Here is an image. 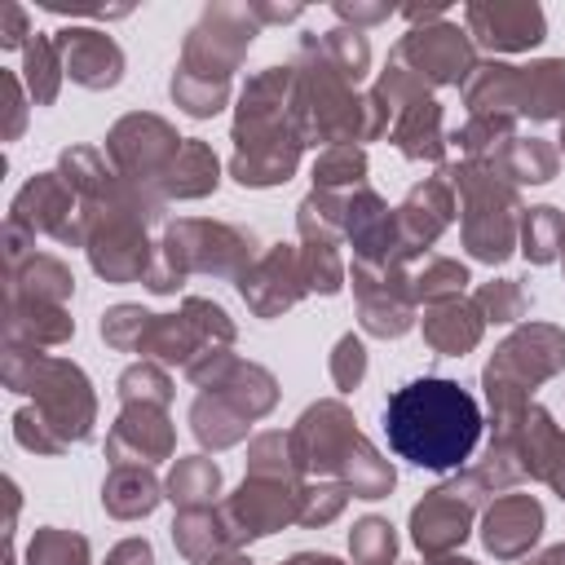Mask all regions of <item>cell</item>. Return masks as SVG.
I'll return each instance as SVG.
<instances>
[{
  "label": "cell",
  "instance_id": "cell-1",
  "mask_svg": "<svg viewBox=\"0 0 565 565\" xmlns=\"http://www.w3.org/2000/svg\"><path fill=\"white\" fill-rule=\"evenodd\" d=\"M384 437L397 459L428 472H450L481 437V406L459 380L424 375L384 402Z\"/></svg>",
  "mask_w": 565,
  "mask_h": 565
},
{
  "label": "cell",
  "instance_id": "cell-2",
  "mask_svg": "<svg viewBox=\"0 0 565 565\" xmlns=\"http://www.w3.org/2000/svg\"><path fill=\"white\" fill-rule=\"evenodd\" d=\"M256 13L243 4H216L185 40V62L172 75V97L190 115H216L230 93V75L256 35Z\"/></svg>",
  "mask_w": 565,
  "mask_h": 565
},
{
  "label": "cell",
  "instance_id": "cell-3",
  "mask_svg": "<svg viewBox=\"0 0 565 565\" xmlns=\"http://www.w3.org/2000/svg\"><path fill=\"white\" fill-rule=\"evenodd\" d=\"M4 380L18 393H35V415L62 446L84 441L93 433V393H88V380L79 366L57 362V358H35V353H22L18 344H9Z\"/></svg>",
  "mask_w": 565,
  "mask_h": 565
},
{
  "label": "cell",
  "instance_id": "cell-4",
  "mask_svg": "<svg viewBox=\"0 0 565 565\" xmlns=\"http://www.w3.org/2000/svg\"><path fill=\"white\" fill-rule=\"evenodd\" d=\"M565 366V335L556 327H521L499 344L486 366V397L499 415L525 406V388Z\"/></svg>",
  "mask_w": 565,
  "mask_h": 565
},
{
  "label": "cell",
  "instance_id": "cell-5",
  "mask_svg": "<svg viewBox=\"0 0 565 565\" xmlns=\"http://www.w3.org/2000/svg\"><path fill=\"white\" fill-rule=\"evenodd\" d=\"M446 177H455V185L468 199L463 212V243L477 260H503L516 243V194L508 185H499L494 177H486L477 163L450 168Z\"/></svg>",
  "mask_w": 565,
  "mask_h": 565
},
{
  "label": "cell",
  "instance_id": "cell-6",
  "mask_svg": "<svg viewBox=\"0 0 565 565\" xmlns=\"http://www.w3.org/2000/svg\"><path fill=\"white\" fill-rule=\"evenodd\" d=\"M393 62L424 84H463L472 75V44L459 26H415L397 40Z\"/></svg>",
  "mask_w": 565,
  "mask_h": 565
},
{
  "label": "cell",
  "instance_id": "cell-7",
  "mask_svg": "<svg viewBox=\"0 0 565 565\" xmlns=\"http://www.w3.org/2000/svg\"><path fill=\"white\" fill-rule=\"evenodd\" d=\"M181 146H185V137H177L154 115H128V119H119L115 132H110V141H106L110 159L119 163V172L128 181H150V172H163L168 177V168L181 154Z\"/></svg>",
  "mask_w": 565,
  "mask_h": 565
},
{
  "label": "cell",
  "instance_id": "cell-8",
  "mask_svg": "<svg viewBox=\"0 0 565 565\" xmlns=\"http://www.w3.org/2000/svg\"><path fill=\"white\" fill-rule=\"evenodd\" d=\"M221 512L230 521L234 543L238 539H260V534H274L282 521H291L300 512V490L282 486V477H252V481H243V490Z\"/></svg>",
  "mask_w": 565,
  "mask_h": 565
},
{
  "label": "cell",
  "instance_id": "cell-9",
  "mask_svg": "<svg viewBox=\"0 0 565 565\" xmlns=\"http://www.w3.org/2000/svg\"><path fill=\"white\" fill-rule=\"evenodd\" d=\"M353 441H358V428H353V419H349V411L340 402H318L313 411H305V419L291 433L296 463L300 468H318V472H327V468L340 472V463L349 459Z\"/></svg>",
  "mask_w": 565,
  "mask_h": 565
},
{
  "label": "cell",
  "instance_id": "cell-10",
  "mask_svg": "<svg viewBox=\"0 0 565 565\" xmlns=\"http://www.w3.org/2000/svg\"><path fill=\"white\" fill-rule=\"evenodd\" d=\"M472 490H477L472 481H463V486H459V481H455V486H441V490H433V494L411 512V534H415L419 552L441 556V552H450L455 543H463L468 521H472V503H477Z\"/></svg>",
  "mask_w": 565,
  "mask_h": 565
},
{
  "label": "cell",
  "instance_id": "cell-11",
  "mask_svg": "<svg viewBox=\"0 0 565 565\" xmlns=\"http://www.w3.org/2000/svg\"><path fill=\"white\" fill-rule=\"evenodd\" d=\"M463 18H468V35H477L486 49H499V53L530 49L547 31L539 4H468Z\"/></svg>",
  "mask_w": 565,
  "mask_h": 565
},
{
  "label": "cell",
  "instance_id": "cell-12",
  "mask_svg": "<svg viewBox=\"0 0 565 565\" xmlns=\"http://www.w3.org/2000/svg\"><path fill=\"white\" fill-rule=\"evenodd\" d=\"M57 53H62V66L75 84L84 88H110L119 84L124 75V53L119 44L106 35V31H88V26H71V31H57Z\"/></svg>",
  "mask_w": 565,
  "mask_h": 565
},
{
  "label": "cell",
  "instance_id": "cell-13",
  "mask_svg": "<svg viewBox=\"0 0 565 565\" xmlns=\"http://www.w3.org/2000/svg\"><path fill=\"white\" fill-rule=\"evenodd\" d=\"M110 459L119 463H154L163 455H172V428L163 406L154 402H128V411L119 415L115 433H110Z\"/></svg>",
  "mask_w": 565,
  "mask_h": 565
},
{
  "label": "cell",
  "instance_id": "cell-14",
  "mask_svg": "<svg viewBox=\"0 0 565 565\" xmlns=\"http://www.w3.org/2000/svg\"><path fill=\"white\" fill-rule=\"evenodd\" d=\"M305 287H309V282H305L300 256H296L291 247H274V252H269L252 274H243V282H238L243 300H247L260 318H269V313L287 309V305H296V296H300Z\"/></svg>",
  "mask_w": 565,
  "mask_h": 565
},
{
  "label": "cell",
  "instance_id": "cell-15",
  "mask_svg": "<svg viewBox=\"0 0 565 565\" xmlns=\"http://www.w3.org/2000/svg\"><path fill=\"white\" fill-rule=\"evenodd\" d=\"M353 287L362 300V327L375 335H402L411 327V296L388 287V265H358Z\"/></svg>",
  "mask_w": 565,
  "mask_h": 565
},
{
  "label": "cell",
  "instance_id": "cell-16",
  "mask_svg": "<svg viewBox=\"0 0 565 565\" xmlns=\"http://www.w3.org/2000/svg\"><path fill=\"white\" fill-rule=\"evenodd\" d=\"M539 530H543V508H539L530 494H508V499H499V503L486 512L481 539H486V547H490L494 556L512 561V556H521V552L539 539Z\"/></svg>",
  "mask_w": 565,
  "mask_h": 565
},
{
  "label": "cell",
  "instance_id": "cell-17",
  "mask_svg": "<svg viewBox=\"0 0 565 565\" xmlns=\"http://www.w3.org/2000/svg\"><path fill=\"white\" fill-rule=\"evenodd\" d=\"M71 194L62 190V172H44V177H35L22 194H18V203H13V216H9V225H31V230H53L62 243H66V234H71Z\"/></svg>",
  "mask_w": 565,
  "mask_h": 565
},
{
  "label": "cell",
  "instance_id": "cell-18",
  "mask_svg": "<svg viewBox=\"0 0 565 565\" xmlns=\"http://www.w3.org/2000/svg\"><path fill=\"white\" fill-rule=\"evenodd\" d=\"M450 212H455V203H450V194H446L441 181H424V185H415L411 199H406L402 212H397L402 252H415V247L433 243V238L441 234V225L450 221Z\"/></svg>",
  "mask_w": 565,
  "mask_h": 565
},
{
  "label": "cell",
  "instance_id": "cell-19",
  "mask_svg": "<svg viewBox=\"0 0 565 565\" xmlns=\"http://www.w3.org/2000/svg\"><path fill=\"white\" fill-rule=\"evenodd\" d=\"M516 110L530 119L565 115V57H547L516 71Z\"/></svg>",
  "mask_w": 565,
  "mask_h": 565
},
{
  "label": "cell",
  "instance_id": "cell-20",
  "mask_svg": "<svg viewBox=\"0 0 565 565\" xmlns=\"http://www.w3.org/2000/svg\"><path fill=\"white\" fill-rule=\"evenodd\" d=\"M424 335L437 353L459 358L463 349H472L481 340V309L468 300H441L428 318H424Z\"/></svg>",
  "mask_w": 565,
  "mask_h": 565
},
{
  "label": "cell",
  "instance_id": "cell-21",
  "mask_svg": "<svg viewBox=\"0 0 565 565\" xmlns=\"http://www.w3.org/2000/svg\"><path fill=\"white\" fill-rule=\"evenodd\" d=\"M102 503L110 516L119 521H132V516H146L154 503H159V481L141 468V463H119L106 486H102Z\"/></svg>",
  "mask_w": 565,
  "mask_h": 565
},
{
  "label": "cell",
  "instance_id": "cell-22",
  "mask_svg": "<svg viewBox=\"0 0 565 565\" xmlns=\"http://www.w3.org/2000/svg\"><path fill=\"white\" fill-rule=\"evenodd\" d=\"M516 71H521V66H503V62L472 66V75H468V84H463V97H468L472 115L512 119V110H516Z\"/></svg>",
  "mask_w": 565,
  "mask_h": 565
},
{
  "label": "cell",
  "instance_id": "cell-23",
  "mask_svg": "<svg viewBox=\"0 0 565 565\" xmlns=\"http://www.w3.org/2000/svg\"><path fill=\"white\" fill-rule=\"evenodd\" d=\"M393 141L402 146L406 159H441V106L433 97L402 106L393 124Z\"/></svg>",
  "mask_w": 565,
  "mask_h": 565
},
{
  "label": "cell",
  "instance_id": "cell-24",
  "mask_svg": "<svg viewBox=\"0 0 565 565\" xmlns=\"http://www.w3.org/2000/svg\"><path fill=\"white\" fill-rule=\"evenodd\" d=\"M172 543H177L190 561H212V552L230 547L234 534H230L225 512H212V508H185V512L172 521Z\"/></svg>",
  "mask_w": 565,
  "mask_h": 565
},
{
  "label": "cell",
  "instance_id": "cell-25",
  "mask_svg": "<svg viewBox=\"0 0 565 565\" xmlns=\"http://www.w3.org/2000/svg\"><path fill=\"white\" fill-rule=\"evenodd\" d=\"M216 185V154L199 141V137H185L181 154L172 159L168 177H163V190L177 194V199H199Z\"/></svg>",
  "mask_w": 565,
  "mask_h": 565
},
{
  "label": "cell",
  "instance_id": "cell-26",
  "mask_svg": "<svg viewBox=\"0 0 565 565\" xmlns=\"http://www.w3.org/2000/svg\"><path fill=\"white\" fill-rule=\"evenodd\" d=\"M221 490V468L203 455L194 459H177L172 477H168V499L181 503V508H207L212 494Z\"/></svg>",
  "mask_w": 565,
  "mask_h": 565
},
{
  "label": "cell",
  "instance_id": "cell-27",
  "mask_svg": "<svg viewBox=\"0 0 565 565\" xmlns=\"http://www.w3.org/2000/svg\"><path fill=\"white\" fill-rule=\"evenodd\" d=\"M340 477H344V490H353L358 499H380V494L393 490V468H388L362 437L353 441L349 459L340 463Z\"/></svg>",
  "mask_w": 565,
  "mask_h": 565
},
{
  "label": "cell",
  "instance_id": "cell-28",
  "mask_svg": "<svg viewBox=\"0 0 565 565\" xmlns=\"http://www.w3.org/2000/svg\"><path fill=\"white\" fill-rule=\"evenodd\" d=\"M190 419H194V433H199V441L203 446H230V441H238L243 437V428H247V415H238L225 397H199L194 402V411H190Z\"/></svg>",
  "mask_w": 565,
  "mask_h": 565
},
{
  "label": "cell",
  "instance_id": "cell-29",
  "mask_svg": "<svg viewBox=\"0 0 565 565\" xmlns=\"http://www.w3.org/2000/svg\"><path fill=\"white\" fill-rule=\"evenodd\" d=\"M26 84H31V97L40 102V106H49L53 97H57V84H62V53H57V40L53 35H35L31 44H26Z\"/></svg>",
  "mask_w": 565,
  "mask_h": 565
},
{
  "label": "cell",
  "instance_id": "cell-30",
  "mask_svg": "<svg viewBox=\"0 0 565 565\" xmlns=\"http://www.w3.org/2000/svg\"><path fill=\"white\" fill-rule=\"evenodd\" d=\"M503 172L512 177V181H552L556 177V150L547 146V141H521V137H512L508 146H503Z\"/></svg>",
  "mask_w": 565,
  "mask_h": 565
},
{
  "label": "cell",
  "instance_id": "cell-31",
  "mask_svg": "<svg viewBox=\"0 0 565 565\" xmlns=\"http://www.w3.org/2000/svg\"><path fill=\"white\" fill-rule=\"evenodd\" d=\"M521 252L534 260V265H547L556 260V252L565 247V221L556 207H530L525 225H521Z\"/></svg>",
  "mask_w": 565,
  "mask_h": 565
},
{
  "label": "cell",
  "instance_id": "cell-32",
  "mask_svg": "<svg viewBox=\"0 0 565 565\" xmlns=\"http://www.w3.org/2000/svg\"><path fill=\"white\" fill-rule=\"evenodd\" d=\"M318 49L327 53V62L344 75V79H362V71H366V62H371V49H366V40H362V31L353 26H335V31H327L322 40H318Z\"/></svg>",
  "mask_w": 565,
  "mask_h": 565
},
{
  "label": "cell",
  "instance_id": "cell-33",
  "mask_svg": "<svg viewBox=\"0 0 565 565\" xmlns=\"http://www.w3.org/2000/svg\"><path fill=\"white\" fill-rule=\"evenodd\" d=\"M415 287V296H424V300H459V291L468 287V269L463 265H455V260H441V256H428L424 260V269L411 278Z\"/></svg>",
  "mask_w": 565,
  "mask_h": 565
},
{
  "label": "cell",
  "instance_id": "cell-34",
  "mask_svg": "<svg viewBox=\"0 0 565 565\" xmlns=\"http://www.w3.org/2000/svg\"><path fill=\"white\" fill-rule=\"evenodd\" d=\"M26 565H88V543L66 530H40L31 539Z\"/></svg>",
  "mask_w": 565,
  "mask_h": 565
},
{
  "label": "cell",
  "instance_id": "cell-35",
  "mask_svg": "<svg viewBox=\"0 0 565 565\" xmlns=\"http://www.w3.org/2000/svg\"><path fill=\"white\" fill-rule=\"evenodd\" d=\"M150 322H154V313H146V309H137V305H115V309L102 318V335H106V344H115V349H141L146 335H150Z\"/></svg>",
  "mask_w": 565,
  "mask_h": 565
},
{
  "label": "cell",
  "instance_id": "cell-36",
  "mask_svg": "<svg viewBox=\"0 0 565 565\" xmlns=\"http://www.w3.org/2000/svg\"><path fill=\"white\" fill-rule=\"evenodd\" d=\"M349 543H353L358 565H388V561H393V552H397L393 525H388V521H380V516L358 521V525H353V534H349Z\"/></svg>",
  "mask_w": 565,
  "mask_h": 565
},
{
  "label": "cell",
  "instance_id": "cell-37",
  "mask_svg": "<svg viewBox=\"0 0 565 565\" xmlns=\"http://www.w3.org/2000/svg\"><path fill=\"white\" fill-rule=\"evenodd\" d=\"M362 172H366V154H362L358 146H335V150H327V154L313 163V181H318V190L362 181Z\"/></svg>",
  "mask_w": 565,
  "mask_h": 565
},
{
  "label": "cell",
  "instance_id": "cell-38",
  "mask_svg": "<svg viewBox=\"0 0 565 565\" xmlns=\"http://www.w3.org/2000/svg\"><path fill=\"white\" fill-rule=\"evenodd\" d=\"M525 291L512 282V278H503V282H490V287H481L477 291V309H481V318L490 313L494 322H512V318H521L525 313Z\"/></svg>",
  "mask_w": 565,
  "mask_h": 565
},
{
  "label": "cell",
  "instance_id": "cell-39",
  "mask_svg": "<svg viewBox=\"0 0 565 565\" xmlns=\"http://www.w3.org/2000/svg\"><path fill=\"white\" fill-rule=\"evenodd\" d=\"M119 397H124V402H154V406H163V402L172 397V384H168V375L154 371V366H132V371H124V380H119Z\"/></svg>",
  "mask_w": 565,
  "mask_h": 565
},
{
  "label": "cell",
  "instance_id": "cell-40",
  "mask_svg": "<svg viewBox=\"0 0 565 565\" xmlns=\"http://www.w3.org/2000/svg\"><path fill=\"white\" fill-rule=\"evenodd\" d=\"M344 486H300V512H296V521H305V525H322V521H331L340 508H344Z\"/></svg>",
  "mask_w": 565,
  "mask_h": 565
},
{
  "label": "cell",
  "instance_id": "cell-41",
  "mask_svg": "<svg viewBox=\"0 0 565 565\" xmlns=\"http://www.w3.org/2000/svg\"><path fill=\"white\" fill-rule=\"evenodd\" d=\"M362 366H366V358H362V344H358L353 335H344V340L335 344V362H331V375H335V384H340V388H353V384L362 380Z\"/></svg>",
  "mask_w": 565,
  "mask_h": 565
},
{
  "label": "cell",
  "instance_id": "cell-42",
  "mask_svg": "<svg viewBox=\"0 0 565 565\" xmlns=\"http://www.w3.org/2000/svg\"><path fill=\"white\" fill-rule=\"evenodd\" d=\"M106 565H154V556H150V543H146V539H124V543L110 552Z\"/></svg>",
  "mask_w": 565,
  "mask_h": 565
},
{
  "label": "cell",
  "instance_id": "cell-43",
  "mask_svg": "<svg viewBox=\"0 0 565 565\" xmlns=\"http://www.w3.org/2000/svg\"><path fill=\"white\" fill-rule=\"evenodd\" d=\"M335 13H340L344 22H384L393 9H388V4H344V0H340Z\"/></svg>",
  "mask_w": 565,
  "mask_h": 565
},
{
  "label": "cell",
  "instance_id": "cell-44",
  "mask_svg": "<svg viewBox=\"0 0 565 565\" xmlns=\"http://www.w3.org/2000/svg\"><path fill=\"white\" fill-rule=\"evenodd\" d=\"M22 35H26V18H22V9H18V4H9V9H4L0 44H4V49H18V44H22Z\"/></svg>",
  "mask_w": 565,
  "mask_h": 565
},
{
  "label": "cell",
  "instance_id": "cell-45",
  "mask_svg": "<svg viewBox=\"0 0 565 565\" xmlns=\"http://www.w3.org/2000/svg\"><path fill=\"white\" fill-rule=\"evenodd\" d=\"M547 481L561 490V499H565V450H561V459L552 463V472H547Z\"/></svg>",
  "mask_w": 565,
  "mask_h": 565
},
{
  "label": "cell",
  "instance_id": "cell-46",
  "mask_svg": "<svg viewBox=\"0 0 565 565\" xmlns=\"http://www.w3.org/2000/svg\"><path fill=\"white\" fill-rule=\"evenodd\" d=\"M530 565H565V543L561 547H547L539 561H530Z\"/></svg>",
  "mask_w": 565,
  "mask_h": 565
},
{
  "label": "cell",
  "instance_id": "cell-47",
  "mask_svg": "<svg viewBox=\"0 0 565 565\" xmlns=\"http://www.w3.org/2000/svg\"><path fill=\"white\" fill-rule=\"evenodd\" d=\"M207 565H252V561H243V556H221V561H207Z\"/></svg>",
  "mask_w": 565,
  "mask_h": 565
},
{
  "label": "cell",
  "instance_id": "cell-48",
  "mask_svg": "<svg viewBox=\"0 0 565 565\" xmlns=\"http://www.w3.org/2000/svg\"><path fill=\"white\" fill-rule=\"evenodd\" d=\"M287 565H313V556H309V552H300V556H291Z\"/></svg>",
  "mask_w": 565,
  "mask_h": 565
},
{
  "label": "cell",
  "instance_id": "cell-49",
  "mask_svg": "<svg viewBox=\"0 0 565 565\" xmlns=\"http://www.w3.org/2000/svg\"><path fill=\"white\" fill-rule=\"evenodd\" d=\"M561 146H565V128H561Z\"/></svg>",
  "mask_w": 565,
  "mask_h": 565
}]
</instances>
